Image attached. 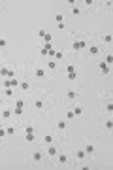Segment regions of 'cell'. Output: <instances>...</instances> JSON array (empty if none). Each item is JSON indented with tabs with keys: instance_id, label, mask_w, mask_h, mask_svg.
Segmentation results:
<instances>
[{
	"instance_id": "obj_31",
	"label": "cell",
	"mask_w": 113,
	"mask_h": 170,
	"mask_svg": "<svg viewBox=\"0 0 113 170\" xmlns=\"http://www.w3.org/2000/svg\"><path fill=\"white\" fill-rule=\"evenodd\" d=\"M55 21H56V25L64 23V15H62V13H56V15H55Z\"/></svg>"
},
{
	"instance_id": "obj_2",
	"label": "cell",
	"mask_w": 113,
	"mask_h": 170,
	"mask_svg": "<svg viewBox=\"0 0 113 170\" xmlns=\"http://www.w3.org/2000/svg\"><path fill=\"white\" fill-rule=\"evenodd\" d=\"M83 151L87 153V157H93V155L96 153V142H94V140H89L87 146L83 147Z\"/></svg>"
},
{
	"instance_id": "obj_6",
	"label": "cell",
	"mask_w": 113,
	"mask_h": 170,
	"mask_svg": "<svg viewBox=\"0 0 113 170\" xmlns=\"http://www.w3.org/2000/svg\"><path fill=\"white\" fill-rule=\"evenodd\" d=\"M45 76H47V72H45L44 66H36V68H34V77H36V80H45Z\"/></svg>"
},
{
	"instance_id": "obj_4",
	"label": "cell",
	"mask_w": 113,
	"mask_h": 170,
	"mask_svg": "<svg viewBox=\"0 0 113 170\" xmlns=\"http://www.w3.org/2000/svg\"><path fill=\"white\" fill-rule=\"evenodd\" d=\"M56 162H59V165H62V166H64V165H68V161H70V157H68V153L66 151H60L59 150V153H56Z\"/></svg>"
},
{
	"instance_id": "obj_22",
	"label": "cell",
	"mask_w": 113,
	"mask_h": 170,
	"mask_svg": "<svg viewBox=\"0 0 113 170\" xmlns=\"http://www.w3.org/2000/svg\"><path fill=\"white\" fill-rule=\"evenodd\" d=\"M102 42H104V44H111V42H113V36H111V32H108V34H102Z\"/></svg>"
},
{
	"instance_id": "obj_18",
	"label": "cell",
	"mask_w": 113,
	"mask_h": 170,
	"mask_svg": "<svg viewBox=\"0 0 113 170\" xmlns=\"http://www.w3.org/2000/svg\"><path fill=\"white\" fill-rule=\"evenodd\" d=\"M72 112L75 113V117H81V115H83V106H81V104H74Z\"/></svg>"
},
{
	"instance_id": "obj_25",
	"label": "cell",
	"mask_w": 113,
	"mask_h": 170,
	"mask_svg": "<svg viewBox=\"0 0 113 170\" xmlns=\"http://www.w3.org/2000/svg\"><path fill=\"white\" fill-rule=\"evenodd\" d=\"M62 59H64V51H62V49H60V51H55V55H53V61H56V62H59V61H62Z\"/></svg>"
},
{
	"instance_id": "obj_23",
	"label": "cell",
	"mask_w": 113,
	"mask_h": 170,
	"mask_svg": "<svg viewBox=\"0 0 113 170\" xmlns=\"http://www.w3.org/2000/svg\"><path fill=\"white\" fill-rule=\"evenodd\" d=\"M104 110H105V113H108V115L113 112V104H111V100H105V102H104Z\"/></svg>"
},
{
	"instance_id": "obj_15",
	"label": "cell",
	"mask_w": 113,
	"mask_h": 170,
	"mask_svg": "<svg viewBox=\"0 0 113 170\" xmlns=\"http://www.w3.org/2000/svg\"><path fill=\"white\" fill-rule=\"evenodd\" d=\"M41 142H44V146L55 144V136H53V134H44V138H41Z\"/></svg>"
},
{
	"instance_id": "obj_27",
	"label": "cell",
	"mask_w": 113,
	"mask_h": 170,
	"mask_svg": "<svg viewBox=\"0 0 113 170\" xmlns=\"http://www.w3.org/2000/svg\"><path fill=\"white\" fill-rule=\"evenodd\" d=\"M25 132H36V125H34V123H26L25 125Z\"/></svg>"
},
{
	"instance_id": "obj_40",
	"label": "cell",
	"mask_w": 113,
	"mask_h": 170,
	"mask_svg": "<svg viewBox=\"0 0 113 170\" xmlns=\"http://www.w3.org/2000/svg\"><path fill=\"white\" fill-rule=\"evenodd\" d=\"M40 55L41 57H47V49L45 47H40Z\"/></svg>"
},
{
	"instance_id": "obj_5",
	"label": "cell",
	"mask_w": 113,
	"mask_h": 170,
	"mask_svg": "<svg viewBox=\"0 0 113 170\" xmlns=\"http://www.w3.org/2000/svg\"><path fill=\"white\" fill-rule=\"evenodd\" d=\"M66 98H68L70 102H77V100H79V93H77V91L72 87V89L66 91Z\"/></svg>"
},
{
	"instance_id": "obj_20",
	"label": "cell",
	"mask_w": 113,
	"mask_h": 170,
	"mask_svg": "<svg viewBox=\"0 0 113 170\" xmlns=\"http://www.w3.org/2000/svg\"><path fill=\"white\" fill-rule=\"evenodd\" d=\"M2 117H4V119H11V117H13V110H11V108H4V110H2Z\"/></svg>"
},
{
	"instance_id": "obj_11",
	"label": "cell",
	"mask_w": 113,
	"mask_h": 170,
	"mask_svg": "<svg viewBox=\"0 0 113 170\" xmlns=\"http://www.w3.org/2000/svg\"><path fill=\"white\" fill-rule=\"evenodd\" d=\"M74 155H75V161H77V162L87 161V153H85L83 150H75V153H74Z\"/></svg>"
},
{
	"instance_id": "obj_12",
	"label": "cell",
	"mask_w": 113,
	"mask_h": 170,
	"mask_svg": "<svg viewBox=\"0 0 113 170\" xmlns=\"http://www.w3.org/2000/svg\"><path fill=\"white\" fill-rule=\"evenodd\" d=\"M34 108H36L38 112H44L45 110V100L44 98H36V100H34Z\"/></svg>"
},
{
	"instance_id": "obj_38",
	"label": "cell",
	"mask_w": 113,
	"mask_h": 170,
	"mask_svg": "<svg viewBox=\"0 0 113 170\" xmlns=\"http://www.w3.org/2000/svg\"><path fill=\"white\" fill-rule=\"evenodd\" d=\"M45 28H40V30H38V38H41V40H44V36H45Z\"/></svg>"
},
{
	"instance_id": "obj_1",
	"label": "cell",
	"mask_w": 113,
	"mask_h": 170,
	"mask_svg": "<svg viewBox=\"0 0 113 170\" xmlns=\"http://www.w3.org/2000/svg\"><path fill=\"white\" fill-rule=\"evenodd\" d=\"M44 157H45L44 150H34V151H30V155H28V161H30L32 165H40V162L44 161Z\"/></svg>"
},
{
	"instance_id": "obj_41",
	"label": "cell",
	"mask_w": 113,
	"mask_h": 170,
	"mask_svg": "<svg viewBox=\"0 0 113 170\" xmlns=\"http://www.w3.org/2000/svg\"><path fill=\"white\" fill-rule=\"evenodd\" d=\"M56 28H59V30H66V23H60V25H56Z\"/></svg>"
},
{
	"instance_id": "obj_8",
	"label": "cell",
	"mask_w": 113,
	"mask_h": 170,
	"mask_svg": "<svg viewBox=\"0 0 113 170\" xmlns=\"http://www.w3.org/2000/svg\"><path fill=\"white\" fill-rule=\"evenodd\" d=\"M98 72H100L102 76H108L111 72V68H109V65H105L104 61H100V62H98Z\"/></svg>"
},
{
	"instance_id": "obj_24",
	"label": "cell",
	"mask_w": 113,
	"mask_h": 170,
	"mask_svg": "<svg viewBox=\"0 0 113 170\" xmlns=\"http://www.w3.org/2000/svg\"><path fill=\"white\" fill-rule=\"evenodd\" d=\"M15 132H17V127H15V125H10V127H6V134H8V136H13Z\"/></svg>"
},
{
	"instance_id": "obj_26",
	"label": "cell",
	"mask_w": 113,
	"mask_h": 170,
	"mask_svg": "<svg viewBox=\"0 0 113 170\" xmlns=\"http://www.w3.org/2000/svg\"><path fill=\"white\" fill-rule=\"evenodd\" d=\"M8 70H10V66H6V65L0 66V77H2V80H4L6 76H8Z\"/></svg>"
},
{
	"instance_id": "obj_21",
	"label": "cell",
	"mask_w": 113,
	"mask_h": 170,
	"mask_svg": "<svg viewBox=\"0 0 113 170\" xmlns=\"http://www.w3.org/2000/svg\"><path fill=\"white\" fill-rule=\"evenodd\" d=\"M64 72H66V74H68V72H79V68H77V65H74V62H70V65H66Z\"/></svg>"
},
{
	"instance_id": "obj_3",
	"label": "cell",
	"mask_w": 113,
	"mask_h": 170,
	"mask_svg": "<svg viewBox=\"0 0 113 170\" xmlns=\"http://www.w3.org/2000/svg\"><path fill=\"white\" fill-rule=\"evenodd\" d=\"M72 49L77 53V51H83V49H87V40H74L72 42Z\"/></svg>"
},
{
	"instance_id": "obj_37",
	"label": "cell",
	"mask_w": 113,
	"mask_h": 170,
	"mask_svg": "<svg viewBox=\"0 0 113 170\" xmlns=\"http://www.w3.org/2000/svg\"><path fill=\"white\" fill-rule=\"evenodd\" d=\"M8 46V40H6V36H0V47H6Z\"/></svg>"
},
{
	"instance_id": "obj_9",
	"label": "cell",
	"mask_w": 113,
	"mask_h": 170,
	"mask_svg": "<svg viewBox=\"0 0 113 170\" xmlns=\"http://www.w3.org/2000/svg\"><path fill=\"white\" fill-rule=\"evenodd\" d=\"M87 53H89L90 57L100 55V46H96V44H90V46H87Z\"/></svg>"
},
{
	"instance_id": "obj_39",
	"label": "cell",
	"mask_w": 113,
	"mask_h": 170,
	"mask_svg": "<svg viewBox=\"0 0 113 170\" xmlns=\"http://www.w3.org/2000/svg\"><path fill=\"white\" fill-rule=\"evenodd\" d=\"M4 136H8V134H6V127L0 125V138H4Z\"/></svg>"
},
{
	"instance_id": "obj_36",
	"label": "cell",
	"mask_w": 113,
	"mask_h": 170,
	"mask_svg": "<svg viewBox=\"0 0 113 170\" xmlns=\"http://www.w3.org/2000/svg\"><path fill=\"white\" fill-rule=\"evenodd\" d=\"M15 106H17V108H25V100H21V98H15Z\"/></svg>"
},
{
	"instance_id": "obj_29",
	"label": "cell",
	"mask_w": 113,
	"mask_h": 170,
	"mask_svg": "<svg viewBox=\"0 0 113 170\" xmlns=\"http://www.w3.org/2000/svg\"><path fill=\"white\" fill-rule=\"evenodd\" d=\"M19 81H21L19 77H13V80H10V87H11V89H15V87H19Z\"/></svg>"
},
{
	"instance_id": "obj_10",
	"label": "cell",
	"mask_w": 113,
	"mask_h": 170,
	"mask_svg": "<svg viewBox=\"0 0 113 170\" xmlns=\"http://www.w3.org/2000/svg\"><path fill=\"white\" fill-rule=\"evenodd\" d=\"M55 131H56V132H60V134H64V132H66V121H64V119H59V121H56Z\"/></svg>"
},
{
	"instance_id": "obj_42",
	"label": "cell",
	"mask_w": 113,
	"mask_h": 170,
	"mask_svg": "<svg viewBox=\"0 0 113 170\" xmlns=\"http://www.w3.org/2000/svg\"><path fill=\"white\" fill-rule=\"evenodd\" d=\"M4 104V98H2V95H0V106H2Z\"/></svg>"
},
{
	"instance_id": "obj_7",
	"label": "cell",
	"mask_w": 113,
	"mask_h": 170,
	"mask_svg": "<svg viewBox=\"0 0 113 170\" xmlns=\"http://www.w3.org/2000/svg\"><path fill=\"white\" fill-rule=\"evenodd\" d=\"M45 153H47V157L55 159V157H56V153H59V146H55V144H49V146H47V150H45Z\"/></svg>"
},
{
	"instance_id": "obj_33",
	"label": "cell",
	"mask_w": 113,
	"mask_h": 170,
	"mask_svg": "<svg viewBox=\"0 0 113 170\" xmlns=\"http://www.w3.org/2000/svg\"><path fill=\"white\" fill-rule=\"evenodd\" d=\"M72 13H74V15H79V13H81V10H79V6H77V4L72 6Z\"/></svg>"
},
{
	"instance_id": "obj_34",
	"label": "cell",
	"mask_w": 113,
	"mask_h": 170,
	"mask_svg": "<svg viewBox=\"0 0 113 170\" xmlns=\"http://www.w3.org/2000/svg\"><path fill=\"white\" fill-rule=\"evenodd\" d=\"M104 62H105V65H111V62H113V55L108 53V55H105V59H104Z\"/></svg>"
},
{
	"instance_id": "obj_35",
	"label": "cell",
	"mask_w": 113,
	"mask_h": 170,
	"mask_svg": "<svg viewBox=\"0 0 113 170\" xmlns=\"http://www.w3.org/2000/svg\"><path fill=\"white\" fill-rule=\"evenodd\" d=\"M53 40V34L51 32H45V36H44V42H45V44H49V42H51Z\"/></svg>"
},
{
	"instance_id": "obj_44",
	"label": "cell",
	"mask_w": 113,
	"mask_h": 170,
	"mask_svg": "<svg viewBox=\"0 0 113 170\" xmlns=\"http://www.w3.org/2000/svg\"><path fill=\"white\" fill-rule=\"evenodd\" d=\"M0 147H2V144H0Z\"/></svg>"
},
{
	"instance_id": "obj_28",
	"label": "cell",
	"mask_w": 113,
	"mask_h": 170,
	"mask_svg": "<svg viewBox=\"0 0 113 170\" xmlns=\"http://www.w3.org/2000/svg\"><path fill=\"white\" fill-rule=\"evenodd\" d=\"M25 142L26 144H32L34 142V132H25Z\"/></svg>"
},
{
	"instance_id": "obj_13",
	"label": "cell",
	"mask_w": 113,
	"mask_h": 170,
	"mask_svg": "<svg viewBox=\"0 0 113 170\" xmlns=\"http://www.w3.org/2000/svg\"><path fill=\"white\" fill-rule=\"evenodd\" d=\"M19 89L26 93V91H30V89H32V83L28 81V80H23V81H19Z\"/></svg>"
},
{
	"instance_id": "obj_17",
	"label": "cell",
	"mask_w": 113,
	"mask_h": 170,
	"mask_svg": "<svg viewBox=\"0 0 113 170\" xmlns=\"http://www.w3.org/2000/svg\"><path fill=\"white\" fill-rule=\"evenodd\" d=\"M2 95H4V96H8V98H11V100H15V93H13V89H11V87L2 89Z\"/></svg>"
},
{
	"instance_id": "obj_16",
	"label": "cell",
	"mask_w": 113,
	"mask_h": 170,
	"mask_svg": "<svg viewBox=\"0 0 113 170\" xmlns=\"http://www.w3.org/2000/svg\"><path fill=\"white\" fill-rule=\"evenodd\" d=\"M66 77H68V81H70V83H75L77 80H79V72H68Z\"/></svg>"
},
{
	"instance_id": "obj_43",
	"label": "cell",
	"mask_w": 113,
	"mask_h": 170,
	"mask_svg": "<svg viewBox=\"0 0 113 170\" xmlns=\"http://www.w3.org/2000/svg\"><path fill=\"white\" fill-rule=\"evenodd\" d=\"M0 10H2V6H0Z\"/></svg>"
},
{
	"instance_id": "obj_14",
	"label": "cell",
	"mask_w": 113,
	"mask_h": 170,
	"mask_svg": "<svg viewBox=\"0 0 113 170\" xmlns=\"http://www.w3.org/2000/svg\"><path fill=\"white\" fill-rule=\"evenodd\" d=\"M102 129H104V132H111V129H113V121H111V117H109V115H108V119L104 121Z\"/></svg>"
},
{
	"instance_id": "obj_19",
	"label": "cell",
	"mask_w": 113,
	"mask_h": 170,
	"mask_svg": "<svg viewBox=\"0 0 113 170\" xmlns=\"http://www.w3.org/2000/svg\"><path fill=\"white\" fill-rule=\"evenodd\" d=\"M56 68H59V65H56V61H47V70L49 72H56Z\"/></svg>"
},
{
	"instance_id": "obj_32",
	"label": "cell",
	"mask_w": 113,
	"mask_h": 170,
	"mask_svg": "<svg viewBox=\"0 0 113 170\" xmlns=\"http://www.w3.org/2000/svg\"><path fill=\"white\" fill-rule=\"evenodd\" d=\"M13 115L21 117V115H23V108H17V106H15V108H13Z\"/></svg>"
},
{
	"instance_id": "obj_30",
	"label": "cell",
	"mask_w": 113,
	"mask_h": 170,
	"mask_svg": "<svg viewBox=\"0 0 113 170\" xmlns=\"http://www.w3.org/2000/svg\"><path fill=\"white\" fill-rule=\"evenodd\" d=\"M66 119H68V121H74V119H77V117H75V113L72 110H68L66 112Z\"/></svg>"
}]
</instances>
